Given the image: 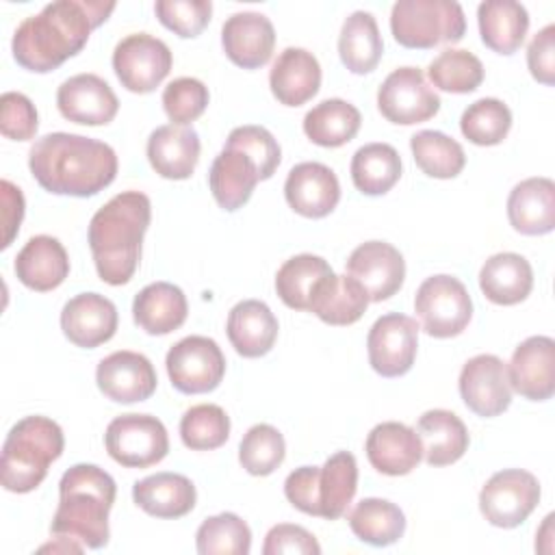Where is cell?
I'll return each mask as SVG.
<instances>
[{"instance_id": "7", "label": "cell", "mask_w": 555, "mask_h": 555, "mask_svg": "<svg viewBox=\"0 0 555 555\" xmlns=\"http://www.w3.org/2000/svg\"><path fill=\"white\" fill-rule=\"evenodd\" d=\"M390 30L403 48L429 50L457 43L466 33V17L455 0H399L390 11Z\"/></svg>"}, {"instance_id": "46", "label": "cell", "mask_w": 555, "mask_h": 555, "mask_svg": "<svg viewBox=\"0 0 555 555\" xmlns=\"http://www.w3.org/2000/svg\"><path fill=\"white\" fill-rule=\"evenodd\" d=\"M286 455L284 436L267 423H258L247 429L238 444V462L241 466L256 477L271 475Z\"/></svg>"}, {"instance_id": "24", "label": "cell", "mask_w": 555, "mask_h": 555, "mask_svg": "<svg viewBox=\"0 0 555 555\" xmlns=\"http://www.w3.org/2000/svg\"><path fill=\"white\" fill-rule=\"evenodd\" d=\"M199 134L193 126H158L147 139V160L167 180H186L199 160Z\"/></svg>"}, {"instance_id": "12", "label": "cell", "mask_w": 555, "mask_h": 555, "mask_svg": "<svg viewBox=\"0 0 555 555\" xmlns=\"http://www.w3.org/2000/svg\"><path fill=\"white\" fill-rule=\"evenodd\" d=\"M171 63L169 46L147 33H132L113 50L115 76L132 93L154 91L171 72Z\"/></svg>"}, {"instance_id": "19", "label": "cell", "mask_w": 555, "mask_h": 555, "mask_svg": "<svg viewBox=\"0 0 555 555\" xmlns=\"http://www.w3.org/2000/svg\"><path fill=\"white\" fill-rule=\"evenodd\" d=\"M512 390L529 401H546L555 392V340L551 336H529L507 364Z\"/></svg>"}, {"instance_id": "25", "label": "cell", "mask_w": 555, "mask_h": 555, "mask_svg": "<svg viewBox=\"0 0 555 555\" xmlns=\"http://www.w3.org/2000/svg\"><path fill=\"white\" fill-rule=\"evenodd\" d=\"M269 87L273 98L284 106L306 104L321 87L317 56L304 48H284L269 72Z\"/></svg>"}, {"instance_id": "53", "label": "cell", "mask_w": 555, "mask_h": 555, "mask_svg": "<svg viewBox=\"0 0 555 555\" xmlns=\"http://www.w3.org/2000/svg\"><path fill=\"white\" fill-rule=\"evenodd\" d=\"M0 191H2V223H4L2 249H7L11 245V241H13V236L17 234L22 217H24V195L9 180L0 182Z\"/></svg>"}, {"instance_id": "29", "label": "cell", "mask_w": 555, "mask_h": 555, "mask_svg": "<svg viewBox=\"0 0 555 555\" xmlns=\"http://www.w3.org/2000/svg\"><path fill=\"white\" fill-rule=\"evenodd\" d=\"M258 182L260 173L256 163L241 150L228 145H223V150L215 156L208 171V184L215 202L230 212L249 202Z\"/></svg>"}, {"instance_id": "3", "label": "cell", "mask_w": 555, "mask_h": 555, "mask_svg": "<svg viewBox=\"0 0 555 555\" xmlns=\"http://www.w3.org/2000/svg\"><path fill=\"white\" fill-rule=\"evenodd\" d=\"M150 219L152 204L141 191L117 193L91 217L89 247L102 282L121 286L132 280Z\"/></svg>"}, {"instance_id": "26", "label": "cell", "mask_w": 555, "mask_h": 555, "mask_svg": "<svg viewBox=\"0 0 555 555\" xmlns=\"http://www.w3.org/2000/svg\"><path fill=\"white\" fill-rule=\"evenodd\" d=\"M15 275L24 286L37 293L61 286L69 275V256L63 243L48 234L28 238L15 256Z\"/></svg>"}, {"instance_id": "11", "label": "cell", "mask_w": 555, "mask_h": 555, "mask_svg": "<svg viewBox=\"0 0 555 555\" xmlns=\"http://www.w3.org/2000/svg\"><path fill=\"white\" fill-rule=\"evenodd\" d=\"M171 386L184 395L215 390L225 375L221 347L208 336H186L178 340L165 358Z\"/></svg>"}, {"instance_id": "13", "label": "cell", "mask_w": 555, "mask_h": 555, "mask_svg": "<svg viewBox=\"0 0 555 555\" xmlns=\"http://www.w3.org/2000/svg\"><path fill=\"white\" fill-rule=\"evenodd\" d=\"M377 108L388 121L412 126L431 119L440 111V98L418 67H397L377 89Z\"/></svg>"}, {"instance_id": "21", "label": "cell", "mask_w": 555, "mask_h": 555, "mask_svg": "<svg viewBox=\"0 0 555 555\" xmlns=\"http://www.w3.org/2000/svg\"><path fill=\"white\" fill-rule=\"evenodd\" d=\"M117 308L100 293H80L61 310V330L69 343L93 349L117 332Z\"/></svg>"}, {"instance_id": "15", "label": "cell", "mask_w": 555, "mask_h": 555, "mask_svg": "<svg viewBox=\"0 0 555 555\" xmlns=\"http://www.w3.org/2000/svg\"><path fill=\"white\" fill-rule=\"evenodd\" d=\"M460 395L470 412L483 418L503 414L512 403L507 366L492 353L470 358L460 373Z\"/></svg>"}, {"instance_id": "38", "label": "cell", "mask_w": 555, "mask_h": 555, "mask_svg": "<svg viewBox=\"0 0 555 555\" xmlns=\"http://www.w3.org/2000/svg\"><path fill=\"white\" fill-rule=\"evenodd\" d=\"M334 273L325 258L314 254H299L288 258L275 273V291L280 299L293 310H310L312 297L321 282Z\"/></svg>"}, {"instance_id": "18", "label": "cell", "mask_w": 555, "mask_h": 555, "mask_svg": "<svg viewBox=\"0 0 555 555\" xmlns=\"http://www.w3.org/2000/svg\"><path fill=\"white\" fill-rule=\"evenodd\" d=\"M59 113L82 126H106L119 111V100L111 85L98 74H76L61 82L56 91Z\"/></svg>"}, {"instance_id": "45", "label": "cell", "mask_w": 555, "mask_h": 555, "mask_svg": "<svg viewBox=\"0 0 555 555\" xmlns=\"http://www.w3.org/2000/svg\"><path fill=\"white\" fill-rule=\"evenodd\" d=\"M512 128V111L496 98L473 102L460 119L462 134L475 145H499Z\"/></svg>"}, {"instance_id": "47", "label": "cell", "mask_w": 555, "mask_h": 555, "mask_svg": "<svg viewBox=\"0 0 555 555\" xmlns=\"http://www.w3.org/2000/svg\"><path fill=\"white\" fill-rule=\"evenodd\" d=\"M208 87L191 76L171 80L163 91V108L171 124L186 126L195 121L208 106Z\"/></svg>"}, {"instance_id": "1", "label": "cell", "mask_w": 555, "mask_h": 555, "mask_svg": "<svg viewBox=\"0 0 555 555\" xmlns=\"http://www.w3.org/2000/svg\"><path fill=\"white\" fill-rule=\"evenodd\" d=\"M113 9L115 2L104 0L50 2L13 33V59L35 74L52 72L87 46L91 30L104 24Z\"/></svg>"}, {"instance_id": "48", "label": "cell", "mask_w": 555, "mask_h": 555, "mask_svg": "<svg viewBox=\"0 0 555 555\" xmlns=\"http://www.w3.org/2000/svg\"><path fill=\"white\" fill-rule=\"evenodd\" d=\"M225 145L247 154L256 163L260 180H269L282 160V150H280L275 137L262 126L249 124V126L234 128L228 134Z\"/></svg>"}, {"instance_id": "34", "label": "cell", "mask_w": 555, "mask_h": 555, "mask_svg": "<svg viewBox=\"0 0 555 555\" xmlns=\"http://www.w3.org/2000/svg\"><path fill=\"white\" fill-rule=\"evenodd\" d=\"M479 35L486 48L499 54H514L529 30V13L516 0H486L477 7Z\"/></svg>"}, {"instance_id": "2", "label": "cell", "mask_w": 555, "mask_h": 555, "mask_svg": "<svg viewBox=\"0 0 555 555\" xmlns=\"http://www.w3.org/2000/svg\"><path fill=\"white\" fill-rule=\"evenodd\" d=\"M28 167L48 193L91 197L115 180L117 154L108 143L91 137L50 132L33 143Z\"/></svg>"}, {"instance_id": "40", "label": "cell", "mask_w": 555, "mask_h": 555, "mask_svg": "<svg viewBox=\"0 0 555 555\" xmlns=\"http://www.w3.org/2000/svg\"><path fill=\"white\" fill-rule=\"evenodd\" d=\"M347 520L356 538L371 546H390L405 531V516L399 505L375 496L362 499Z\"/></svg>"}, {"instance_id": "8", "label": "cell", "mask_w": 555, "mask_h": 555, "mask_svg": "<svg viewBox=\"0 0 555 555\" xmlns=\"http://www.w3.org/2000/svg\"><path fill=\"white\" fill-rule=\"evenodd\" d=\"M414 310L429 336L453 338L470 323L473 301L466 286L457 278L440 273L427 278L418 286Z\"/></svg>"}, {"instance_id": "28", "label": "cell", "mask_w": 555, "mask_h": 555, "mask_svg": "<svg viewBox=\"0 0 555 555\" xmlns=\"http://www.w3.org/2000/svg\"><path fill=\"white\" fill-rule=\"evenodd\" d=\"M278 319L260 299H243L228 312L225 332L234 351L243 358L269 353L278 338Z\"/></svg>"}, {"instance_id": "6", "label": "cell", "mask_w": 555, "mask_h": 555, "mask_svg": "<svg viewBox=\"0 0 555 555\" xmlns=\"http://www.w3.org/2000/svg\"><path fill=\"white\" fill-rule=\"evenodd\" d=\"M358 490V464L349 451H338L323 466H299L288 473L284 494L293 507L325 520L340 518Z\"/></svg>"}, {"instance_id": "16", "label": "cell", "mask_w": 555, "mask_h": 555, "mask_svg": "<svg viewBox=\"0 0 555 555\" xmlns=\"http://www.w3.org/2000/svg\"><path fill=\"white\" fill-rule=\"evenodd\" d=\"M347 275L362 284L369 301H386L403 286L405 260L390 243L366 241L351 251Z\"/></svg>"}, {"instance_id": "35", "label": "cell", "mask_w": 555, "mask_h": 555, "mask_svg": "<svg viewBox=\"0 0 555 555\" xmlns=\"http://www.w3.org/2000/svg\"><path fill=\"white\" fill-rule=\"evenodd\" d=\"M369 306V295L351 275L330 273L317 288L310 312H314L327 325H351Z\"/></svg>"}, {"instance_id": "22", "label": "cell", "mask_w": 555, "mask_h": 555, "mask_svg": "<svg viewBox=\"0 0 555 555\" xmlns=\"http://www.w3.org/2000/svg\"><path fill=\"white\" fill-rule=\"evenodd\" d=\"M284 197L297 215L321 219L336 208L340 199V184L327 165L308 160L295 165L288 171L284 182Z\"/></svg>"}, {"instance_id": "14", "label": "cell", "mask_w": 555, "mask_h": 555, "mask_svg": "<svg viewBox=\"0 0 555 555\" xmlns=\"http://www.w3.org/2000/svg\"><path fill=\"white\" fill-rule=\"evenodd\" d=\"M418 323L399 312L379 317L366 336L369 364L382 377L405 375L416 358Z\"/></svg>"}, {"instance_id": "49", "label": "cell", "mask_w": 555, "mask_h": 555, "mask_svg": "<svg viewBox=\"0 0 555 555\" xmlns=\"http://www.w3.org/2000/svg\"><path fill=\"white\" fill-rule=\"evenodd\" d=\"M158 22L178 37H197L210 22V0H158L154 4Z\"/></svg>"}, {"instance_id": "39", "label": "cell", "mask_w": 555, "mask_h": 555, "mask_svg": "<svg viewBox=\"0 0 555 555\" xmlns=\"http://www.w3.org/2000/svg\"><path fill=\"white\" fill-rule=\"evenodd\" d=\"M401 178V156L388 143H366L351 158V180L364 195H384Z\"/></svg>"}, {"instance_id": "44", "label": "cell", "mask_w": 555, "mask_h": 555, "mask_svg": "<svg viewBox=\"0 0 555 555\" xmlns=\"http://www.w3.org/2000/svg\"><path fill=\"white\" fill-rule=\"evenodd\" d=\"M180 438L193 451L219 449L230 438V418L215 403L193 405L180 418Z\"/></svg>"}, {"instance_id": "20", "label": "cell", "mask_w": 555, "mask_h": 555, "mask_svg": "<svg viewBox=\"0 0 555 555\" xmlns=\"http://www.w3.org/2000/svg\"><path fill=\"white\" fill-rule=\"evenodd\" d=\"M221 46L234 65L243 69H258L267 65L273 54L275 28L262 13H232L221 26Z\"/></svg>"}, {"instance_id": "30", "label": "cell", "mask_w": 555, "mask_h": 555, "mask_svg": "<svg viewBox=\"0 0 555 555\" xmlns=\"http://www.w3.org/2000/svg\"><path fill=\"white\" fill-rule=\"evenodd\" d=\"M189 314V304L180 286L169 282H152L143 286L132 301L134 323L152 336L178 330Z\"/></svg>"}, {"instance_id": "10", "label": "cell", "mask_w": 555, "mask_h": 555, "mask_svg": "<svg viewBox=\"0 0 555 555\" xmlns=\"http://www.w3.org/2000/svg\"><path fill=\"white\" fill-rule=\"evenodd\" d=\"M540 503L538 479L522 468L494 473L479 492L483 518L501 529H514L529 518Z\"/></svg>"}, {"instance_id": "42", "label": "cell", "mask_w": 555, "mask_h": 555, "mask_svg": "<svg viewBox=\"0 0 555 555\" xmlns=\"http://www.w3.org/2000/svg\"><path fill=\"white\" fill-rule=\"evenodd\" d=\"M195 546L199 555H247L251 548V531L241 516L221 512L199 525Z\"/></svg>"}, {"instance_id": "23", "label": "cell", "mask_w": 555, "mask_h": 555, "mask_svg": "<svg viewBox=\"0 0 555 555\" xmlns=\"http://www.w3.org/2000/svg\"><path fill=\"white\" fill-rule=\"evenodd\" d=\"M364 451L371 466L390 477L412 473L423 460V444L418 434L397 421L375 425L366 436Z\"/></svg>"}, {"instance_id": "31", "label": "cell", "mask_w": 555, "mask_h": 555, "mask_svg": "<svg viewBox=\"0 0 555 555\" xmlns=\"http://www.w3.org/2000/svg\"><path fill=\"white\" fill-rule=\"evenodd\" d=\"M137 507L156 518H180L195 507V486L180 473H156L132 486Z\"/></svg>"}, {"instance_id": "32", "label": "cell", "mask_w": 555, "mask_h": 555, "mask_svg": "<svg viewBox=\"0 0 555 555\" xmlns=\"http://www.w3.org/2000/svg\"><path fill=\"white\" fill-rule=\"evenodd\" d=\"M479 288L492 304L516 306L525 301L533 288V269L520 254H494L479 271Z\"/></svg>"}, {"instance_id": "17", "label": "cell", "mask_w": 555, "mask_h": 555, "mask_svg": "<svg viewBox=\"0 0 555 555\" xmlns=\"http://www.w3.org/2000/svg\"><path fill=\"white\" fill-rule=\"evenodd\" d=\"M95 382L102 395L115 403L145 401L156 390V371L152 362L137 351H115L100 360Z\"/></svg>"}, {"instance_id": "9", "label": "cell", "mask_w": 555, "mask_h": 555, "mask_svg": "<svg viewBox=\"0 0 555 555\" xmlns=\"http://www.w3.org/2000/svg\"><path fill=\"white\" fill-rule=\"evenodd\" d=\"M108 455L126 468H147L158 464L169 451L165 425L152 414H121L104 431Z\"/></svg>"}, {"instance_id": "36", "label": "cell", "mask_w": 555, "mask_h": 555, "mask_svg": "<svg viewBox=\"0 0 555 555\" xmlns=\"http://www.w3.org/2000/svg\"><path fill=\"white\" fill-rule=\"evenodd\" d=\"M338 54L351 74H369L377 67L384 54V41L373 13L353 11L338 37Z\"/></svg>"}, {"instance_id": "51", "label": "cell", "mask_w": 555, "mask_h": 555, "mask_svg": "<svg viewBox=\"0 0 555 555\" xmlns=\"http://www.w3.org/2000/svg\"><path fill=\"white\" fill-rule=\"evenodd\" d=\"M262 553L264 555H284V553L319 555L321 546L308 529H304L299 525H291V522H280L269 529V533L264 538Z\"/></svg>"}, {"instance_id": "5", "label": "cell", "mask_w": 555, "mask_h": 555, "mask_svg": "<svg viewBox=\"0 0 555 555\" xmlns=\"http://www.w3.org/2000/svg\"><path fill=\"white\" fill-rule=\"evenodd\" d=\"M65 447L63 429L48 416H24L2 444L0 481L9 492H30L48 475V466L61 457Z\"/></svg>"}, {"instance_id": "33", "label": "cell", "mask_w": 555, "mask_h": 555, "mask_svg": "<svg viewBox=\"0 0 555 555\" xmlns=\"http://www.w3.org/2000/svg\"><path fill=\"white\" fill-rule=\"evenodd\" d=\"M423 444V460L429 466L457 462L468 449V429L464 421L449 410H427L421 414L416 429Z\"/></svg>"}, {"instance_id": "4", "label": "cell", "mask_w": 555, "mask_h": 555, "mask_svg": "<svg viewBox=\"0 0 555 555\" xmlns=\"http://www.w3.org/2000/svg\"><path fill=\"white\" fill-rule=\"evenodd\" d=\"M115 479L95 464H76L59 481V507L52 516V535L80 542L85 548L108 544V512L115 503Z\"/></svg>"}, {"instance_id": "43", "label": "cell", "mask_w": 555, "mask_h": 555, "mask_svg": "<svg viewBox=\"0 0 555 555\" xmlns=\"http://www.w3.org/2000/svg\"><path fill=\"white\" fill-rule=\"evenodd\" d=\"M427 76L440 91L470 93L483 80V65L468 50L447 48L429 63Z\"/></svg>"}, {"instance_id": "41", "label": "cell", "mask_w": 555, "mask_h": 555, "mask_svg": "<svg viewBox=\"0 0 555 555\" xmlns=\"http://www.w3.org/2000/svg\"><path fill=\"white\" fill-rule=\"evenodd\" d=\"M410 150L416 167L429 178H455L466 165V154L462 145L440 130L416 132L410 139Z\"/></svg>"}, {"instance_id": "50", "label": "cell", "mask_w": 555, "mask_h": 555, "mask_svg": "<svg viewBox=\"0 0 555 555\" xmlns=\"http://www.w3.org/2000/svg\"><path fill=\"white\" fill-rule=\"evenodd\" d=\"M39 119L35 104L17 91H7L0 98V132L13 141H30L37 134Z\"/></svg>"}, {"instance_id": "37", "label": "cell", "mask_w": 555, "mask_h": 555, "mask_svg": "<svg viewBox=\"0 0 555 555\" xmlns=\"http://www.w3.org/2000/svg\"><path fill=\"white\" fill-rule=\"evenodd\" d=\"M360 124L362 115L351 102L330 98L306 113L304 132L321 147H340L358 134Z\"/></svg>"}, {"instance_id": "27", "label": "cell", "mask_w": 555, "mask_h": 555, "mask_svg": "<svg viewBox=\"0 0 555 555\" xmlns=\"http://www.w3.org/2000/svg\"><path fill=\"white\" fill-rule=\"evenodd\" d=\"M507 219L525 236H542L555 228V182L551 178H527L507 197Z\"/></svg>"}, {"instance_id": "52", "label": "cell", "mask_w": 555, "mask_h": 555, "mask_svg": "<svg viewBox=\"0 0 555 555\" xmlns=\"http://www.w3.org/2000/svg\"><path fill=\"white\" fill-rule=\"evenodd\" d=\"M527 65L538 82L555 85V24H546L533 35L527 48Z\"/></svg>"}]
</instances>
